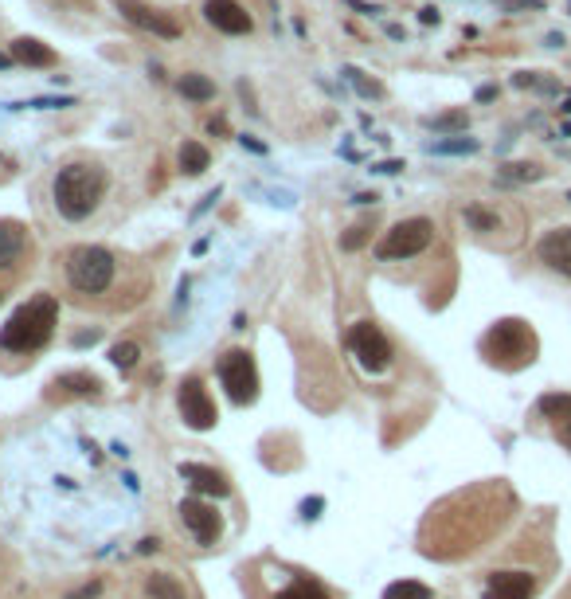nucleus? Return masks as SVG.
<instances>
[{
  "mask_svg": "<svg viewBox=\"0 0 571 599\" xmlns=\"http://www.w3.org/2000/svg\"><path fill=\"white\" fill-rule=\"evenodd\" d=\"M243 599H337L325 580L278 557H255L239 568Z\"/></svg>",
  "mask_w": 571,
  "mask_h": 599,
  "instance_id": "1",
  "label": "nucleus"
},
{
  "mask_svg": "<svg viewBox=\"0 0 571 599\" xmlns=\"http://www.w3.org/2000/svg\"><path fill=\"white\" fill-rule=\"evenodd\" d=\"M55 325H59V298L55 294H35L0 329V357L32 360L55 337Z\"/></svg>",
  "mask_w": 571,
  "mask_h": 599,
  "instance_id": "2",
  "label": "nucleus"
},
{
  "mask_svg": "<svg viewBox=\"0 0 571 599\" xmlns=\"http://www.w3.org/2000/svg\"><path fill=\"white\" fill-rule=\"evenodd\" d=\"M117 275H122V258L114 251H106V247L82 243V247H70L63 255L67 290L75 294V302H82V305L110 298L117 290Z\"/></svg>",
  "mask_w": 571,
  "mask_h": 599,
  "instance_id": "3",
  "label": "nucleus"
},
{
  "mask_svg": "<svg viewBox=\"0 0 571 599\" xmlns=\"http://www.w3.org/2000/svg\"><path fill=\"white\" fill-rule=\"evenodd\" d=\"M106 188H110V176H106L102 164L94 161H70L55 173L51 181V200H55V211L70 223H82L90 220L98 204L106 200Z\"/></svg>",
  "mask_w": 571,
  "mask_h": 599,
  "instance_id": "4",
  "label": "nucleus"
},
{
  "mask_svg": "<svg viewBox=\"0 0 571 599\" xmlns=\"http://www.w3.org/2000/svg\"><path fill=\"white\" fill-rule=\"evenodd\" d=\"M482 352H485V360H490V364H501V369H520V364H529L532 352H537V337H532V329L525 322L509 317V322H497L490 333H485Z\"/></svg>",
  "mask_w": 571,
  "mask_h": 599,
  "instance_id": "5",
  "label": "nucleus"
},
{
  "mask_svg": "<svg viewBox=\"0 0 571 599\" xmlns=\"http://www.w3.org/2000/svg\"><path fill=\"white\" fill-rule=\"evenodd\" d=\"M126 599H204L192 576L169 572V568H141L129 572L126 580Z\"/></svg>",
  "mask_w": 571,
  "mask_h": 599,
  "instance_id": "6",
  "label": "nucleus"
},
{
  "mask_svg": "<svg viewBox=\"0 0 571 599\" xmlns=\"http://www.w3.org/2000/svg\"><path fill=\"white\" fill-rule=\"evenodd\" d=\"M435 239V223L426 216H411V220H399L396 228L384 231V239L376 243V258L379 263H399V258H415L423 255Z\"/></svg>",
  "mask_w": 571,
  "mask_h": 599,
  "instance_id": "7",
  "label": "nucleus"
},
{
  "mask_svg": "<svg viewBox=\"0 0 571 599\" xmlns=\"http://www.w3.org/2000/svg\"><path fill=\"white\" fill-rule=\"evenodd\" d=\"M220 384L228 388L235 404H255L258 399V369L247 349H231L220 357Z\"/></svg>",
  "mask_w": 571,
  "mask_h": 599,
  "instance_id": "8",
  "label": "nucleus"
},
{
  "mask_svg": "<svg viewBox=\"0 0 571 599\" xmlns=\"http://www.w3.org/2000/svg\"><path fill=\"white\" fill-rule=\"evenodd\" d=\"M176 513H181V525L188 529V537H192L200 548H220V540H223V513L216 510V501L184 498Z\"/></svg>",
  "mask_w": 571,
  "mask_h": 599,
  "instance_id": "9",
  "label": "nucleus"
},
{
  "mask_svg": "<svg viewBox=\"0 0 571 599\" xmlns=\"http://www.w3.org/2000/svg\"><path fill=\"white\" fill-rule=\"evenodd\" d=\"M349 352L368 372H384L391 364V341L384 337V329L376 322H360L349 329Z\"/></svg>",
  "mask_w": 571,
  "mask_h": 599,
  "instance_id": "10",
  "label": "nucleus"
},
{
  "mask_svg": "<svg viewBox=\"0 0 571 599\" xmlns=\"http://www.w3.org/2000/svg\"><path fill=\"white\" fill-rule=\"evenodd\" d=\"M176 404H181V416L192 431H208L220 423V411H216V399L208 396V388L200 376H188L181 384V392H176Z\"/></svg>",
  "mask_w": 571,
  "mask_h": 599,
  "instance_id": "11",
  "label": "nucleus"
},
{
  "mask_svg": "<svg viewBox=\"0 0 571 599\" xmlns=\"http://www.w3.org/2000/svg\"><path fill=\"white\" fill-rule=\"evenodd\" d=\"M32 258V235L20 220H0V278H16Z\"/></svg>",
  "mask_w": 571,
  "mask_h": 599,
  "instance_id": "12",
  "label": "nucleus"
},
{
  "mask_svg": "<svg viewBox=\"0 0 571 599\" xmlns=\"http://www.w3.org/2000/svg\"><path fill=\"white\" fill-rule=\"evenodd\" d=\"M204 20L223 35H251L255 32V16L239 5V0H204Z\"/></svg>",
  "mask_w": 571,
  "mask_h": 599,
  "instance_id": "13",
  "label": "nucleus"
},
{
  "mask_svg": "<svg viewBox=\"0 0 571 599\" xmlns=\"http://www.w3.org/2000/svg\"><path fill=\"white\" fill-rule=\"evenodd\" d=\"M122 16L134 23V28L141 32H153V35H161V40H176L184 28H181V20L173 16V12H161V8H145V5H137V0H122Z\"/></svg>",
  "mask_w": 571,
  "mask_h": 599,
  "instance_id": "14",
  "label": "nucleus"
},
{
  "mask_svg": "<svg viewBox=\"0 0 571 599\" xmlns=\"http://www.w3.org/2000/svg\"><path fill=\"white\" fill-rule=\"evenodd\" d=\"M537 595V576L517 568H497L485 580V599H532Z\"/></svg>",
  "mask_w": 571,
  "mask_h": 599,
  "instance_id": "15",
  "label": "nucleus"
},
{
  "mask_svg": "<svg viewBox=\"0 0 571 599\" xmlns=\"http://www.w3.org/2000/svg\"><path fill=\"white\" fill-rule=\"evenodd\" d=\"M537 258L548 270H556V275L571 278V228H552L540 235L537 243Z\"/></svg>",
  "mask_w": 571,
  "mask_h": 599,
  "instance_id": "16",
  "label": "nucleus"
},
{
  "mask_svg": "<svg viewBox=\"0 0 571 599\" xmlns=\"http://www.w3.org/2000/svg\"><path fill=\"white\" fill-rule=\"evenodd\" d=\"M181 478L192 482L196 493H208V498H231V482L223 470L216 466H200V463H184L181 466Z\"/></svg>",
  "mask_w": 571,
  "mask_h": 599,
  "instance_id": "17",
  "label": "nucleus"
},
{
  "mask_svg": "<svg viewBox=\"0 0 571 599\" xmlns=\"http://www.w3.org/2000/svg\"><path fill=\"white\" fill-rule=\"evenodd\" d=\"M12 59H16V63H28V67H55L59 63V55L51 47L40 43V40H28V35L12 43Z\"/></svg>",
  "mask_w": 571,
  "mask_h": 599,
  "instance_id": "18",
  "label": "nucleus"
},
{
  "mask_svg": "<svg viewBox=\"0 0 571 599\" xmlns=\"http://www.w3.org/2000/svg\"><path fill=\"white\" fill-rule=\"evenodd\" d=\"M55 388H63V392H70V396H102L98 376H90V372H63L55 380Z\"/></svg>",
  "mask_w": 571,
  "mask_h": 599,
  "instance_id": "19",
  "label": "nucleus"
},
{
  "mask_svg": "<svg viewBox=\"0 0 571 599\" xmlns=\"http://www.w3.org/2000/svg\"><path fill=\"white\" fill-rule=\"evenodd\" d=\"M532 181H544V169L532 161H513V164H501V184H532Z\"/></svg>",
  "mask_w": 571,
  "mask_h": 599,
  "instance_id": "20",
  "label": "nucleus"
},
{
  "mask_svg": "<svg viewBox=\"0 0 571 599\" xmlns=\"http://www.w3.org/2000/svg\"><path fill=\"white\" fill-rule=\"evenodd\" d=\"M426 129H435V134H466V129H470V114L466 110L435 114V117H426Z\"/></svg>",
  "mask_w": 571,
  "mask_h": 599,
  "instance_id": "21",
  "label": "nucleus"
},
{
  "mask_svg": "<svg viewBox=\"0 0 571 599\" xmlns=\"http://www.w3.org/2000/svg\"><path fill=\"white\" fill-rule=\"evenodd\" d=\"M208 164H211V153L200 145V141H184V145H181V169L188 176H200Z\"/></svg>",
  "mask_w": 571,
  "mask_h": 599,
  "instance_id": "22",
  "label": "nucleus"
},
{
  "mask_svg": "<svg viewBox=\"0 0 571 599\" xmlns=\"http://www.w3.org/2000/svg\"><path fill=\"white\" fill-rule=\"evenodd\" d=\"M537 411H540L544 419H552V423H564V419H571V396H567V392H548V396H540Z\"/></svg>",
  "mask_w": 571,
  "mask_h": 599,
  "instance_id": "23",
  "label": "nucleus"
},
{
  "mask_svg": "<svg viewBox=\"0 0 571 599\" xmlns=\"http://www.w3.org/2000/svg\"><path fill=\"white\" fill-rule=\"evenodd\" d=\"M181 94L192 102H211L216 98V82L208 75H181Z\"/></svg>",
  "mask_w": 571,
  "mask_h": 599,
  "instance_id": "24",
  "label": "nucleus"
},
{
  "mask_svg": "<svg viewBox=\"0 0 571 599\" xmlns=\"http://www.w3.org/2000/svg\"><path fill=\"white\" fill-rule=\"evenodd\" d=\"M431 153H446V157H466V153H478L482 145L473 137H466V134H454V137H443V141H431L426 145Z\"/></svg>",
  "mask_w": 571,
  "mask_h": 599,
  "instance_id": "25",
  "label": "nucleus"
},
{
  "mask_svg": "<svg viewBox=\"0 0 571 599\" xmlns=\"http://www.w3.org/2000/svg\"><path fill=\"white\" fill-rule=\"evenodd\" d=\"M462 220L470 223V231H497L501 228V216L490 208H482V204H470L466 211H462Z\"/></svg>",
  "mask_w": 571,
  "mask_h": 599,
  "instance_id": "26",
  "label": "nucleus"
},
{
  "mask_svg": "<svg viewBox=\"0 0 571 599\" xmlns=\"http://www.w3.org/2000/svg\"><path fill=\"white\" fill-rule=\"evenodd\" d=\"M384 599H435L431 595V587H423V584H415V580H399V584H391Z\"/></svg>",
  "mask_w": 571,
  "mask_h": 599,
  "instance_id": "27",
  "label": "nucleus"
},
{
  "mask_svg": "<svg viewBox=\"0 0 571 599\" xmlns=\"http://www.w3.org/2000/svg\"><path fill=\"white\" fill-rule=\"evenodd\" d=\"M137 357H141V349L134 345V341H122V345H114V349H110V360H114L117 369H122V372H129V369H134V364H137Z\"/></svg>",
  "mask_w": 571,
  "mask_h": 599,
  "instance_id": "28",
  "label": "nucleus"
},
{
  "mask_svg": "<svg viewBox=\"0 0 571 599\" xmlns=\"http://www.w3.org/2000/svg\"><path fill=\"white\" fill-rule=\"evenodd\" d=\"M344 75L352 79V87L360 90L364 98H379V94H384V90H379V82H368V79H364V75H360V70H356V67H349V70H344Z\"/></svg>",
  "mask_w": 571,
  "mask_h": 599,
  "instance_id": "29",
  "label": "nucleus"
},
{
  "mask_svg": "<svg viewBox=\"0 0 571 599\" xmlns=\"http://www.w3.org/2000/svg\"><path fill=\"white\" fill-rule=\"evenodd\" d=\"M368 231H372V228H368V223H356V228H352V231L341 239V247H344V251H360V247L368 243Z\"/></svg>",
  "mask_w": 571,
  "mask_h": 599,
  "instance_id": "30",
  "label": "nucleus"
},
{
  "mask_svg": "<svg viewBox=\"0 0 571 599\" xmlns=\"http://www.w3.org/2000/svg\"><path fill=\"white\" fill-rule=\"evenodd\" d=\"M372 173H379V176H396V173H403V161H376V164H372Z\"/></svg>",
  "mask_w": 571,
  "mask_h": 599,
  "instance_id": "31",
  "label": "nucleus"
},
{
  "mask_svg": "<svg viewBox=\"0 0 571 599\" xmlns=\"http://www.w3.org/2000/svg\"><path fill=\"white\" fill-rule=\"evenodd\" d=\"M35 110H51V106H75V98H35Z\"/></svg>",
  "mask_w": 571,
  "mask_h": 599,
  "instance_id": "32",
  "label": "nucleus"
},
{
  "mask_svg": "<svg viewBox=\"0 0 571 599\" xmlns=\"http://www.w3.org/2000/svg\"><path fill=\"white\" fill-rule=\"evenodd\" d=\"M556 435H560V443L571 451V419H564V423H556Z\"/></svg>",
  "mask_w": 571,
  "mask_h": 599,
  "instance_id": "33",
  "label": "nucleus"
},
{
  "mask_svg": "<svg viewBox=\"0 0 571 599\" xmlns=\"http://www.w3.org/2000/svg\"><path fill=\"white\" fill-rule=\"evenodd\" d=\"M509 8H544V0H509Z\"/></svg>",
  "mask_w": 571,
  "mask_h": 599,
  "instance_id": "34",
  "label": "nucleus"
},
{
  "mask_svg": "<svg viewBox=\"0 0 571 599\" xmlns=\"http://www.w3.org/2000/svg\"><path fill=\"white\" fill-rule=\"evenodd\" d=\"M497 98V87H482L478 90V102H493Z\"/></svg>",
  "mask_w": 571,
  "mask_h": 599,
  "instance_id": "35",
  "label": "nucleus"
},
{
  "mask_svg": "<svg viewBox=\"0 0 571 599\" xmlns=\"http://www.w3.org/2000/svg\"><path fill=\"white\" fill-rule=\"evenodd\" d=\"M376 200H379L376 192H360V196H352V204H376Z\"/></svg>",
  "mask_w": 571,
  "mask_h": 599,
  "instance_id": "36",
  "label": "nucleus"
},
{
  "mask_svg": "<svg viewBox=\"0 0 571 599\" xmlns=\"http://www.w3.org/2000/svg\"><path fill=\"white\" fill-rule=\"evenodd\" d=\"M423 23H438V12L435 8H423Z\"/></svg>",
  "mask_w": 571,
  "mask_h": 599,
  "instance_id": "37",
  "label": "nucleus"
},
{
  "mask_svg": "<svg viewBox=\"0 0 571 599\" xmlns=\"http://www.w3.org/2000/svg\"><path fill=\"white\" fill-rule=\"evenodd\" d=\"M548 47H564V35L560 32H548Z\"/></svg>",
  "mask_w": 571,
  "mask_h": 599,
  "instance_id": "38",
  "label": "nucleus"
},
{
  "mask_svg": "<svg viewBox=\"0 0 571 599\" xmlns=\"http://www.w3.org/2000/svg\"><path fill=\"white\" fill-rule=\"evenodd\" d=\"M12 63V55H0V67H8Z\"/></svg>",
  "mask_w": 571,
  "mask_h": 599,
  "instance_id": "39",
  "label": "nucleus"
},
{
  "mask_svg": "<svg viewBox=\"0 0 571 599\" xmlns=\"http://www.w3.org/2000/svg\"><path fill=\"white\" fill-rule=\"evenodd\" d=\"M560 110H564V114H571V98H567V102H564V106H560Z\"/></svg>",
  "mask_w": 571,
  "mask_h": 599,
  "instance_id": "40",
  "label": "nucleus"
},
{
  "mask_svg": "<svg viewBox=\"0 0 571 599\" xmlns=\"http://www.w3.org/2000/svg\"><path fill=\"white\" fill-rule=\"evenodd\" d=\"M564 137H571V122H567V126H564Z\"/></svg>",
  "mask_w": 571,
  "mask_h": 599,
  "instance_id": "41",
  "label": "nucleus"
},
{
  "mask_svg": "<svg viewBox=\"0 0 571 599\" xmlns=\"http://www.w3.org/2000/svg\"><path fill=\"white\" fill-rule=\"evenodd\" d=\"M0 298H5V290H0Z\"/></svg>",
  "mask_w": 571,
  "mask_h": 599,
  "instance_id": "42",
  "label": "nucleus"
},
{
  "mask_svg": "<svg viewBox=\"0 0 571 599\" xmlns=\"http://www.w3.org/2000/svg\"><path fill=\"white\" fill-rule=\"evenodd\" d=\"M567 200H571V192H567Z\"/></svg>",
  "mask_w": 571,
  "mask_h": 599,
  "instance_id": "43",
  "label": "nucleus"
},
{
  "mask_svg": "<svg viewBox=\"0 0 571 599\" xmlns=\"http://www.w3.org/2000/svg\"><path fill=\"white\" fill-rule=\"evenodd\" d=\"M567 8H571V5H567Z\"/></svg>",
  "mask_w": 571,
  "mask_h": 599,
  "instance_id": "44",
  "label": "nucleus"
}]
</instances>
